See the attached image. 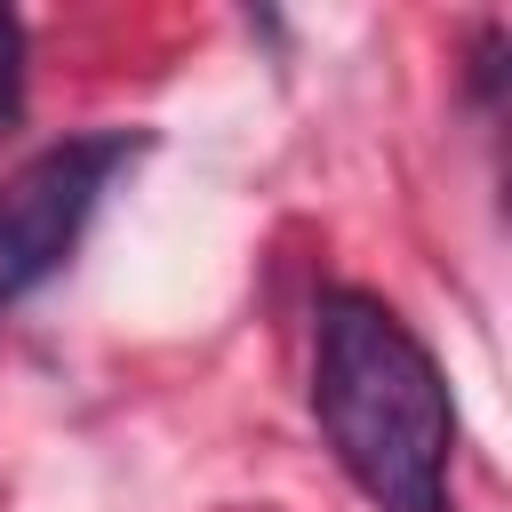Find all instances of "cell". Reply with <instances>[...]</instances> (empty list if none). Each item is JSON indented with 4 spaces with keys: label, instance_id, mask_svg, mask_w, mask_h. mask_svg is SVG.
Segmentation results:
<instances>
[{
    "label": "cell",
    "instance_id": "2",
    "mask_svg": "<svg viewBox=\"0 0 512 512\" xmlns=\"http://www.w3.org/2000/svg\"><path fill=\"white\" fill-rule=\"evenodd\" d=\"M144 152V136L104 128V136H64L48 152H32L8 184H0V312L24 304L40 280L64 272L72 240L88 232L96 200L112 192V176Z\"/></svg>",
    "mask_w": 512,
    "mask_h": 512
},
{
    "label": "cell",
    "instance_id": "3",
    "mask_svg": "<svg viewBox=\"0 0 512 512\" xmlns=\"http://www.w3.org/2000/svg\"><path fill=\"white\" fill-rule=\"evenodd\" d=\"M16 112H24V24L0 8V136L16 128Z\"/></svg>",
    "mask_w": 512,
    "mask_h": 512
},
{
    "label": "cell",
    "instance_id": "1",
    "mask_svg": "<svg viewBox=\"0 0 512 512\" xmlns=\"http://www.w3.org/2000/svg\"><path fill=\"white\" fill-rule=\"evenodd\" d=\"M312 416L376 512H456V400L424 336L384 296L328 288L312 304Z\"/></svg>",
    "mask_w": 512,
    "mask_h": 512
}]
</instances>
